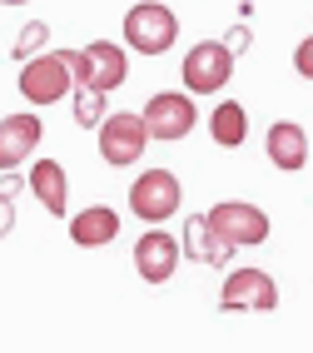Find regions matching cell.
Listing matches in <instances>:
<instances>
[{
  "label": "cell",
  "mask_w": 313,
  "mask_h": 353,
  "mask_svg": "<svg viewBox=\"0 0 313 353\" xmlns=\"http://www.w3.org/2000/svg\"><path fill=\"white\" fill-rule=\"evenodd\" d=\"M65 60H70L75 85H90V90H100V95H114V90L130 80V55H125V45H114V40H94L85 50H65Z\"/></svg>",
  "instance_id": "cell-1"
},
{
  "label": "cell",
  "mask_w": 313,
  "mask_h": 353,
  "mask_svg": "<svg viewBox=\"0 0 313 353\" xmlns=\"http://www.w3.org/2000/svg\"><path fill=\"white\" fill-rule=\"evenodd\" d=\"M26 184L35 190V199L50 209L55 219H65V184H70V179H65V164H60V159H35Z\"/></svg>",
  "instance_id": "cell-15"
},
{
  "label": "cell",
  "mask_w": 313,
  "mask_h": 353,
  "mask_svg": "<svg viewBox=\"0 0 313 353\" xmlns=\"http://www.w3.org/2000/svg\"><path fill=\"white\" fill-rule=\"evenodd\" d=\"M45 45H50V26H45V20H30V26L15 35V60H30V55H40Z\"/></svg>",
  "instance_id": "cell-18"
},
{
  "label": "cell",
  "mask_w": 313,
  "mask_h": 353,
  "mask_svg": "<svg viewBox=\"0 0 313 353\" xmlns=\"http://www.w3.org/2000/svg\"><path fill=\"white\" fill-rule=\"evenodd\" d=\"M70 239H75V249H105L119 239V214L110 204H90L70 219Z\"/></svg>",
  "instance_id": "cell-14"
},
{
  "label": "cell",
  "mask_w": 313,
  "mask_h": 353,
  "mask_svg": "<svg viewBox=\"0 0 313 353\" xmlns=\"http://www.w3.org/2000/svg\"><path fill=\"white\" fill-rule=\"evenodd\" d=\"M15 85H20V95L30 105H55V100H65L70 90H75V75H70L65 50H50V55L20 60V80Z\"/></svg>",
  "instance_id": "cell-4"
},
{
  "label": "cell",
  "mask_w": 313,
  "mask_h": 353,
  "mask_svg": "<svg viewBox=\"0 0 313 353\" xmlns=\"http://www.w3.org/2000/svg\"><path fill=\"white\" fill-rule=\"evenodd\" d=\"M209 224L224 234L234 249H254L269 239V214H263L259 204H244V199H224L209 209Z\"/></svg>",
  "instance_id": "cell-9"
},
{
  "label": "cell",
  "mask_w": 313,
  "mask_h": 353,
  "mask_svg": "<svg viewBox=\"0 0 313 353\" xmlns=\"http://www.w3.org/2000/svg\"><path fill=\"white\" fill-rule=\"evenodd\" d=\"M10 199H15L10 190H0V239H6V234L15 229V204H10Z\"/></svg>",
  "instance_id": "cell-20"
},
{
  "label": "cell",
  "mask_w": 313,
  "mask_h": 353,
  "mask_svg": "<svg viewBox=\"0 0 313 353\" xmlns=\"http://www.w3.org/2000/svg\"><path fill=\"white\" fill-rule=\"evenodd\" d=\"M179 40V20L170 6H159V0H139V6H130L125 15V45L139 55H164L170 45Z\"/></svg>",
  "instance_id": "cell-2"
},
{
  "label": "cell",
  "mask_w": 313,
  "mask_h": 353,
  "mask_svg": "<svg viewBox=\"0 0 313 353\" xmlns=\"http://www.w3.org/2000/svg\"><path fill=\"white\" fill-rule=\"evenodd\" d=\"M144 145H150V125H144V114L134 110H114L100 120V159L110 164V170H125V164H134L144 154Z\"/></svg>",
  "instance_id": "cell-5"
},
{
  "label": "cell",
  "mask_w": 313,
  "mask_h": 353,
  "mask_svg": "<svg viewBox=\"0 0 313 353\" xmlns=\"http://www.w3.org/2000/svg\"><path fill=\"white\" fill-rule=\"evenodd\" d=\"M0 6H26V0H0Z\"/></svg>",
  "instance_id": "cell-22"
},
{
  "label": "cell",
  "mask_w": 313,
  "mask_h": 353,
  "mask_svg": "<svg viewBox=\"0 0 313 353\" xmlns=\"http://www.w3.org/2000/svg\"><path fill=\"white\" fill-rule=\"evenodd\" d=\"M294 70L303 80H313V35L308 40H299V50H294Z\"/></svg>",
  "instance_id": "cell-19"
},
{
  "label": "cell",
  "mask_w": 313,
  "mask_h": 353,
  "mask_svg": "<svg viewBox=\"0 0 313 353\" xmlns=\"http://www.w3.org/2000/svg\"><path fill=\"white\" fill-rule=\"evenodd\" d=\"M179 199H184V184L174 179V170H144L130 184V214L139 224H164L179 214Z\"/></svg>",
  "instance_id": "cell-3"
},
{
  "label": "cell",
  "mask_w": 313,
  "mask_h": 353,
  "mask_svg": "<svg viewBox=\"0 0 313 353\" xmlns=\"http://www.w3.org/2000/svg\"><path fill=\"white\" fill-rule=\"evenodd\" d=\"M184 90L189 95H219V90L229 85L234 75V50L224 40H199L194 50L184 55Z\"/></svg>",
  "instance_id": "cell-6"
},
{
  "label": "cell",
  "mask_w": 313,
  "mask_h": 353,
  "mask_svg": "<svg viewBox=\"0 0 313 353\" xmlns=\"http://www.w3.org/2000/svg\"><path fill=\"white\" fill-rule=\"evenodd\" d=\"M100 120H105V95L90 90V85H75V125L100 130Z\"/></svg>",
  "instance_id": "cell-17"
},
{
  "label": "cell",
  "mask_w": 313,
  "mask_h": 353,
  "mask_svg": "<svg viewBox=\"0 0 313 353\" xmlns=\"http://www.w3.org/2000/svg\"><path fill=\"white\" fill-rule=\"evenodd\" d=\"M224 314H274L279 309V284L263 269H234L219 289Z\"/></svg>",
  "instance_id": "cell-7"
},
{
  "label": "cell",
  "mask_w": 313,
  "mask_h": 353,
  "mask_svg": "<svg viewBox=\"0 0 313 353\" xmlns=\"http://www.w3.org/2000/svg\"><path fill=\"white\" fill-rule=\"evenodd\" d=\"M209 134H214V145H219V150H239L249 139V110L239 100H224L219 110L209 114Z\"/></svg>",
  "instance_id": "cell-16"
},
{
  "label": "cell",
  "mask_w": 313,
  "mask_h": 353,
  "mask_svg": "<svg viewBox=\"0 0 313 353\" xmlns=\"http://www.w3.org/2000/svg\"><path fill=\"white\" fill-rule=\"evenodd\" d=\"M184 249H189L194 264H209V269H224L234 259V244L209 224V214H189L184 219Z\"/></svg>",
  "instance_id": "cell-13"
},
{
  "label": "cell",
  "mask_w": 313,
  "mask_h": 353,
  "mask_svg": "<svg viewBox=\"0 0 313 353\" xmlns=\"http://www.w3.org/2000/svg\"><path fill=\"white\" fill-rule=\"evenodd\" d=\"M139 114H144V125H150V139H164V145H174V139L194 134V125H199L194 95H179V90H164V95H154Z\"/></svg>",
  "instance_id": "cell-8"
},
{
  "label": "cell",
  "mask_w": 313,
  "mask_h": 353,
  "mask_svg": "<svg viewBox=\"0 0 313 353\" xmlns=\"http://www.w3.org/2000/svg\"><path fill=\"white\" fill-rule=\"evenodd\" d=\"M224 45H229V50H234V55H239V50H244V45H249V30H234V35H229V40H224Z\"/></svg>",
  "instance_id": "cell-21"
},
{
  "label": "cell",
  "mask_w": 313,
  "mask_h": 353,
  "mask_svg": "<svg viewBox=\"0 0 313 353\" xmlns=\"http://www.w3.org/2000/svg\"><path fill=\"white\" fill-rule=\"evenodd\" d=\"M45 139V125H40V114L26 110V114H6L0 120V170H15V164H26L35 154V145Z\"/></svg>",
  "instance_id": "cell-11"
},
{
  "label": "cell",
  "mask_w": 313,
  "mask_h": 353,
  "mask_svg": "<svg viewBox=\"0 0 313 353\" xmlns=\"http://www.w3.org/2000/svg\"><path fill=\"white\" fill-rule=\"evenodd\" d=\"M174 269H179V239L164 234L159 224L144 229L139 244H134V274L144 279V284H170Z\"/></svg>",
  "instance_id": "cell-10"
},
{
  "label": "cell",
  "mask_w": 313,
  "mask_h": 353,
  "mask_svg": "<svg viewBox=\"0 0 313 353\" xmlns=\"http://www.w3.org/2000/svg\"><path fill=\"white\" fill-rule=\"evenodd\" d=\"M263 150H269V164H274V170L299 174L303 164H308V134H303V125H294V120H274L269 134H263Z\"/></svg>",
  "instance_id": "cell-12"
}]
</instances>
